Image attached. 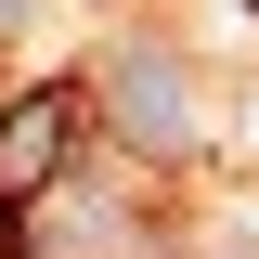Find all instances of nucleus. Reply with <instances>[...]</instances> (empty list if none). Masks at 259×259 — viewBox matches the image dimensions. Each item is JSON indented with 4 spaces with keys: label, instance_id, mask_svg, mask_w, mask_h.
I'll list each match as a JSON object with an SVG mask.
<instances>
[{
    "label": "nucleus",
    "instance_id": "1",
    "mask_svg": "<svg viewBox=\"0 0 259 259\" xmlns=\"http://www.w3.org/2000/svg\"><path fill=\"white\" fill-rule=\"evenodd\" d=\"M104 143L130 168H182L194 156V78H182V52H156V39L104 52Z\"/></svg>",
    "mask_w": 259,
    "mask_h": 259
},
{
    "label": "nucleus",
    "instance_id": "2",
    "mask_svg": "<svg viewBox=\"0 0 259 259\" xmlns=\"http://www.w3.org/2000/svg\"><path fill=\"white\" fill-rule=\"evenodd\" d=\"M78 130H91V91H78V78L13 91V104H0V194H13V207L65 194V182H78Z\"/></svg>",
    "mask_w": 259,
    "mask_h": 259
},
{
    "label": "nucleus",
    "instance_id": "3",
    "mask_svg": "<svg viewBox=\"0 0 259 259\" xmlns=\"http://www.w3.org/2000/svg\"><path fill=\"white\" fill-rule=\"evenodd\" d=\"M194 259H259V233H207V246H194Z\"/></svg>",
    "mask_w": 259,
    "mask_h": 259
}]
</instances>
